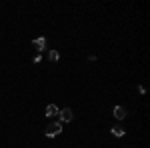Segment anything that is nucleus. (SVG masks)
Segmentation results:
<instances>
[{"instance_id":"nucleus-5","label":"nucleus","mask_w":150,"mask_h":148,"mask_svg":"<svg viewBox=\"0 0 150 148\" xmlns=\"http://www.w3.org/2000/svg\"><path fill=\"white\" fill-rule=\"evenodd\" d=\"M46 116H50V118H52V116H58V106L56 104H48L46 106Z\"/></svg>"},{"instance_id":"nucleus-3","label":"nucleus","mask_w":150,"mask_h":148,"mask_svg":"<svg viewBox=\"0 0 150 148\" xmlns=\"http://www.w3.org/2000/svg\"><path fill=\"white\" fill-rule=\"evenodd\" d=\"M32 46H34L36 50L42 52V50L46 48V38H44V36H42V38H34V40H32Z\"/></svg>"},{"instance_id":"nucleus-1","label":"nucleus","mask_w":150,"mask_h":148,"mask_svg":"<svg viewBox=\"0 0 150 148\" xmlns=\"http://www.w3.org/2000/svg\"><path fill=\"white\" fill-rule=\"evenodd\" d=\"M60 132H62V124H60V122H50V124L46 126V130H44V134H46L48 138L58 136Z\"/></svg>"},{"instance_id":"nucleus-7","label":"nucleus","mask_w":150,"mask_h":148,"mask_svg":"<svg viewBox=\"0 0 150 148\" xmlns=\"http://www.w3.org/2000/svg\"><path fill=\"white\" fill-rule=\"evenodd\" d=\"M58 58H60L58 50H48V60H50V62H56Z\"/></svg>"},{"instance_id":"nucleus-4","label":"nucleus","mask_w":150,"mask_h":148,"mask_svg":"<svg viewBox=\"0 0 150 148\" xmlns=\"http://www.w3.org/2000/svg\"><path fill=\"white\" fill-rule=\"evenodd\" d=\"M114 116L118 118V120L126 118V108H124V106H114Z\"/></svg>"},{"instance_id":"nucleus-6","label":"nucleus","mask_w":150,"mask_h":148,"mask_svg":"<svg viewBox=\"0 0 150 148\" xmlns=\"http://www.w3.org/2000/svg\"><path fill=\"white\" fill-rule=\"evenodd\" d=\"M112 134L120 138V136H124L126 132H124V128H122V126H112Z\"/></svg>"},{"instance_id":"nucleus-2","label":"nucleus","mask_w":150,"mask_h":148,"mask_svg":"<svg viewBox=\"0 0 150 148\" xmlns=\"http://www.w3.org/2000/svg\"><path fill=\"white\" fill-rule=\"evenodd\" d=\"M58 116H60L62 122H72V120H74V112H72V108H62V110H58Z\"/></svg>"}]
</instances>
